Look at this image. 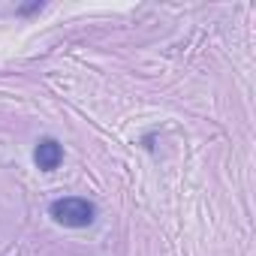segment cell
I'll return each mask as SVG.
<instances>
[{
  "label": "cell",
  "instance_id": "obj_1",
  "mask_svg": "<svg viewBox=\"0 0 256 256\" xmlns=\"http://www.w3.org/2000/svg\"><path fill=\"white\" fill-rule=\"evenodd\" d=\"M48 214L54 223L66 229H84L96 220V205L84 196H60L48 205Z\"/></svg>",
  "mask_w": 256,
  "mask_h": 256
},
{
  "label": "cell",
  "instance_id": "obj_2",
  "mask_svg": "<svg viewBox=\"0 0 256 256\" xmlns=\"http://www.w3.org/2000/svg\"><path fill=\"white\" fill-rule=\"evenodd\" d=\"M34 163H36L40 172H54L64 163V145L58 139H52V136L40 139L36 148H34Z\"/></svg>",
  "mask_w": 256,
  "mask_h": 256
},
{
  "label": "cell",
  "instance_id": "obj_3",
  "mask_svg": "<svg viewBox=\"0 0 256 256\" xmlns=\"http://www.w3.org/2000/svg\"><path fill=\"white\" fill-rule=\"evenodd\" d=\"M40 10H42V4H40V0H34V4H28V6H18L16 12H18V16H34V12H40Z\"/></svg>",
  "mask_w": 256,
  "mask_h": 256
}]
</instances>
